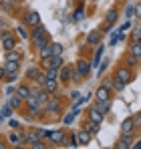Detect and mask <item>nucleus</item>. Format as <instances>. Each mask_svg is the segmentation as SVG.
Returning a JSON list of instances; mask_svg holds the SVG:
<instances>
[{
	"label": "nucleus",
	"mask_w": 141,
	"mask_h": 149,
	"mask_svg": "<svg viewBox=\"0 0 141 149\" xmlns=\"http://www.w3.org/2000/svg\"><path fill=\"white\" fill-rule=\"evenodd\" d=\"M8 105H10V107H12L14 111H20V109L24 107V101L20 99V97H18L16 93H14V95H10V97H8Z\"/></svg>",
	"instance_id": "nucleus-26"
},
{
	"label": "nucleus",
	"mask_w": 141,
	"mask_h": 149,
	"mask_svg": "<svg viewBox=\"0 0 141 149\" xmlns=\"http://www.w3.org/2000/svg\"><path fill=\"white\" fill-rule=\"evenodd\" d=\"M63 109H65V101H63V97H61V95H50V99L43 105L40 119H45V121L57 119V117H61Z\"/></svg>",
	"instance_id": "nucleus-1"
},
{
	"label": "nucleus",
	"mask_w": 141,
	"mask_h": 149,
	"mask_svg": "<svg viewBox=\"0 0 141 149\" xmlns=\"http://www.w3.org/2000/svg\"><path fill=\"white\" fill-rule=\"evenodd\" d=\"M24 117L28 119V121H34V119H40V113H43V103L36 99L32 93H30V97L24 101Z\"/></svg>",
	"instance_id": "nucleus-4"
},
{
	"label": "nucleus",
	"mask_w": 141,
	"mask_h": 149,
	"mask_svg": "<svg viewBox=\"0 0 141 149\" xmlns=\"http://www.w3.org/2000/svg\"><path fill=\"white\" fill-rule=\"evenodd\" d=\"M52 45V42H50ZM50 45H47V47H43L40 50H36V54H38V61H45V58H48V56H52V47Z\"/></svg>",
	"instance_id": "nucleus-30"
},
{
	"label": "nucleus",
	"mask_w": 141,
	"mask_h": 149,
	"mask_svg": "<svg viewBox=\"0 0 141 149\" xmlns=\"http://www.w3.org/2000/svg\"><path fill=\"white\" fill-rule=\"evenodd\" d=\"M73 119H75V115H73V113H69V115H67V117H65V125L73 123Z\"/></svg>",
	"instance_id": "nucleus-45"
},
{
	"label": "nucleus",
	"mask_w": 141,
	"mask_h": 149,
	"mask_svg": "<svg viewBox=\"0 0 141 149\" xmlns=\"http://www.w3.org/2000/svg\"><path fill=\"white\" fill-rule=\"evenodd\" d=\"M28 42H30V47H32L34 52L52 42V40H50L48 30L45 28V24H36V26H32V28H30V38H28Z\"/></svg>",
	"instance_id": "nucleus-2"
},
{
	"label": "nucleus",
	"mask_w": 141,
	"mask_h": 149,
	"mask_svg": "<svg viewBox=\"0 0 141 149\" xmlns=\"http://www.w3.org/2000/svg\"><path fill=\"white\" fill-rule=\"evenodd\" d=\"M101 127H103V125H99V123H95V121H91V119H87V117H85V121H83V129H87V131H89V133H91V135H97V133H99V131H101Z\"/></svg>",
	"instance_id": "nucleus-24"
},
{
	"label": "nucleus",
	"mask_w": 141,
	"mask_h": 149,
	"mask_svg": "<svg viewBox=\"0 0 141 149\" xmlns=\"http://www.w3.org/2000/svg\"><path fill=\"white\" fill-rule=\"evenodd\" d=\"M119 133H129V135H135V133H137L135 119H133V117L123 119V121H121V125H119Z\"/></svg>",
	"instance_id": "nucleus-15"
},
{
	"label": "nucleus",
	"mask_w": 141,
	"mask_h": 149,
	"mask_svg": "<svg viewBox=\"0 0 141 149\" xmlns=\"http://www.w3.org/2000/svg\"><path fill=\"white\" fill-rule=\"evenodd\" d=\"M73 135H75V139H77V143H79V147H87L91 141H93V135L87 131V129H79V131H73Z\"/></svg>",
	"instance_id": "nucleus-11"
},
{
	"label": "nucleus",
	"mask_w": 141,
	"mask_h": 149,
	"mask_svg": "<svg viewBox=\"0 0 141 149\" xmlns=\"http://www.w3.org/2000/svg\"><path fill=\"white\" fill-rule=\"evenodd\" d=\"M103 42V30L101 28H93L91 32H87V36H85V45L89 47V49H93L97 45H101Z\"/></svg>",
	"instance_id": "nucleus-8"
},
{
	"label": "nucleus",
	"mask_w": 141,
	"mask_h": 149,
	"mask_svg": "<svg viewBox=\"0 0 141 149\" xmlns=\"http://www.w3.org/2000/svg\"><path fill=\"white\" fill-rule=\"evenodd\" d=\"M133 141H135V135H129V133H119V139L115 141V149H131L133 147Z\"/></svg>",
	"instance_id": "nucleus-10"
},
{
	"label": "nucleus",
	"mask_w": 141,
	"mask_h": 149,
	"mask_svg": "<svg viewBox=\"0 0 141 149\" xmlns=\"http://www.w3.org/2000/svg\"><path fill=\"white\" fill-rule=\"evenodd\" d=\"M129 28H131V22L127 20L125 24H123V26H121V28H119V32H125V30H129Z\"/></svg>",
	"instance_id": "nucleus-44"
},
{
	"label": "nucleus",
	"mask_w": 141,
	"mask_h": 149,
	"mask_svg": "<svg viewBox=\"0 0 141 149\" xmlns=\"http://www.w3.org/2000/svg\"><path fill=\"white\" fill-rule=\"evenodd\" d=\"M22 0H0V8L2 10H12L14 6H18Z\"/></svg>",
	"instance_id": "nucleus-31"
},
{
	"label": "nucleus",
	"mask_w": 141,
	"mask_h": 149,
	"mask_svg": "<svg viewBox=\"0 0 141 149\" xmlns=\"http://www.w3.org/2000/svg\"><path fill=\"white\" fill-rule=\"evenodd\" d=\"M85 117H87V119H91V121H95V123L103 125V123H105V117H107V115H105L103 111H99V109L95 107V103H93L91 107H87V115H85Z\"/></svg>",
	"instance_id": "nucleus-13"
},
{
	"label": "nucleus",
	"mask_w": 141,
	"mask_h": 149,
	"mask_svg": "<svg viewBox=\"0 0 141 149\" xmlns=\"http://www.w3.org/2000/svg\"><path fill=\"white\" fill-rule=\"evenodd\" d=\"M91 2H97V0H91Z\"/></svg>",
	"instance_id": "nucleus-52"
},
{
	"label": "nucleus",
	"mask_w": 141,
	"mask_h": 149,
	"mask_svg": "<svg viewBox=\"0 0 141 149\" xmlns=\"http://www.w3.org/2000/svg\"><path fill=\"white\" fill-rule=\"evenodd\" d=\"M67 137H69V131L67 129H57V131H50V143L54 145V147H65V141H67Z\"/></svg>",
	"instance_id": "nucleus-7"
},
{
	"label": "nucleus",
	"mask_w": 141,
	"mask_h": 149,
	"mask_svg": "<svg viewBox=\"0 0 141 149\" xmlns=\"http://www.w3.org/2000/svg\"><path fill=\"white\" fill-rule=\"evenodd\" d=\"M127 52H129V54H133L135 58H139V61H141V38H137V40L129 38V45H127Z\"/></svg>",
	"instance_id": "nucleus-20"
},
{
	"label": "nucleus",
	"mask_w": 141,
	"mask_h": 149,
	"mask_svg": "<svg viewBox=\"0 0 141 149\" xmlns=\"http://www.w3.org/2000/svg\"><path fill=\"white\" fill-rule=\"evenodd\" d=\"M135 18H139V20H141V0H139V2H135Z\"/></svg>",
	"instance_id": "nucleus-41"
},
{
	"label": "nucleus",
	"mask_w": 141,
	"mask_h": 149,
	"mask_svg": "<svg viewBox=\"0 0 141 149\" xmlns=\"http://www.w3.org/2000/svg\"><path fill=\"white\" fill-rule=\"evenodd\" d=\"M43 89L47 91L48 95H57L59 89H61V81H59V79H47L45 85H43Z\"/></svg>",
	"instance_id": "nucleus-18"
},
{
	"label": "nucleus",
	"mask_w": 141,
	"mask_h": 149,
	"mask_svg": "<svg viewBox=\"0 0 141 149\" xmlns=\"http://www.w3.org/2000/svg\"><path fill=\"white\" fill-rule=\"evenodd\" d=\"M65 65V61H63V54H59V56H48L45 61H40V69L43 71H47V69H61Z\"/></svg>",
	"instance_id": "nucleus-9"
},
{
	"label": "nucleus",
	"mask_w": 141,
	"mask_h": 149,
	"mask_svg": "<svg viewBox=\"0 0 141 149\" xmlns=\"http://www.w3.org/2000/svg\"><path fill=\"white\" fill-rule=\"evenodd\" d=\"M0 42H2L4 52H8V50L16 49V45H18V36H16V32H14V30H10V28L6 26V28H2V30H0Z\"/></svg>",
	"instance_id": "nucleus-6"
},
{
	"label": "nucleus",
	"mask_w": 141,
	"mask_h": 149,
	"mask_svg": "<svg viewBox=\"0 0 141 149\" xmlns=\"http://www.w3.org/2000/svg\"><path fill=\"white\" fill-rule=\"evenodd\" d=\"M14 32H16V36H18V38H22V40H28V38H30V30H28V26L22 24V22L16 26V30H14Z\"/></svg>",
	"instance_id": "nucleus-28"
},
{
	"label": "nucleus",
	"mask_w": 141,
	"mask_h": 149,
	"mask_svg": "<svg viewBox=\"0 0 141 149\" xmlns=\"http://www.w3.org/2000/svg\"><path fill=\"white\" fill-rule=\"evenodd\" d=\"M115 81L119 83H123L125 87L129 85V83H133V79H135V73H133V69L131 67H127V65H123V63H119L117 67L113 69V74H111Z\"/></svg>",
	"instance_id": "nucleus-5"
},
{
	"label": "nucleus",
	"mask_w": 141,
	"mask_h": 149,
	"mask_svg": "<svg viewBox=\"0 0 141 149\" xmlns=\"http://www.w3.org/2000/svg\"><path fill=\"white\" fill-rule=\"evenodd\" d=\"M22 24H26L28 28H32V26L40 24V14H38L36 10H28V12H24V16H22Z\"/></svg>",
	"instance_id": "nucleus-16"
},
{
	"label": "nucleus",
	"mask_w": 141,
	"mask_h": 149,
	"mask_svg": "<svg viewBox=\"0 0 141 149\" xmlns=\"http://www.w3.org/2000/svg\"><path fill=\"white\" fill-rule=\"evenodd\" d=\"M111 99H113V91H109L107 87L99 85V89L95 91V95H93V101L99 103V101H111Z\"/></svg>",
	"instance_id": "nucleus-17"
},
{
	"label": "nucleus",
	"mask_w": 141,
	"mask_h": 149,
	"mask_svg": "<svg viewBox=\"0 0 141 149\" xmlns=\"http://www.w3.org/2000/svg\"><path fill=\"white\" fill-rule=\"evenodd\" d=\"M4 61H24V50L20 49H12V50H8V52H4Z\"/></svg>",
	"instance_id": "nucleus-23"
},
{
	"label": "nucleus",
	"mask_w": 141,
	"mask_h": 149,
	"mask_svg": "<svg viewBox=\"0 0 141 149\" xmlns=\"http://www.w3.org/2000/svg\"><path fill=\"white\" fill-rule=\"evenodd\" d=\"M125 16H127V18L135 16V4H127V6H125Z\"/></svg>",
	"instance_id": "nucleus-37"
},
{
	"label": "nucleus",
	"mask_w": 141,
	"mask_h": 149,
	"mask_svg": "<svg viewBox=\"0 0 141 149\" xmlns=\"http://www.w3.org/2000/svg\"><path fill=\"white\" fill-rule=\"evenodd\" d=\"M14 93H16L22 101H26L28 97H30V93H32V85H28V81H26V83H22V85H18V89H16Z\"/></svg>",
	"instance_id": "nucleus-22"
},
{
	"label": "nucleus",
	"mask_w": 141,
	"mask_h": 149,
	"mask_svg": "<svg viewBox=\"0 0 141 149\" xmlns=\"http://www.w3.org/2000/svg\"><path fill=\"white\" fill-rule=\"evenodd\" d=\"M131 149H141V139H137V141H133V147Z\"/></svg>",
	"instance_id": "nucleus-47"
},
{
	"label": "nucleus",
	"mask_w": 141,
	"mask_h": 149,
	"mask_svg": "<svg viewBox=\"0 0 141 149\" xmlns=\"http://www.w3.org/2000/svg\"><path fill=\"white\" fill-rule=\"evenodd\" d=\"M73 69H75V67H70V65H63V67L59 69V81H61L63 85L70 83V77H73Z\"/></svg>",
	"instance_id": "nucleus-19"
},
{
	"label": "nucleus",
	"mask_w": 141,
	"mask_h": 149,
	"mask_svg": "<svg viewBox=\"0 0 141 149\" xmlns=\"http://www.w3.org/2000/svg\"><path fill=\"white\" fill-rule=\"evenodd\" d=\"M133 119H135V125H137V131H141V111H137L133 115Z\"/></svg>",
	"instance_id": "nucleus-39"
},
{
	"label": "nucleus",
	"mask_w": 141,
	"mask_h": 149,
	"mask_svg": "<svg viewBox=\"0 0 141 149\" xmlns=\"http://www.w3.org/2000/svg\"><path fill=\"white\" fill-rule=\"evenodd\" d=\"M91 69H93V67H91V61L79 56V58L75 61V69H73V77H70V81H73L75 85L83 83V81L91 74Z\"/></svg>",
	"instance_id": "nucleus-3"
},
{
	"label": "nucleus",
	"mask_w": 141,
	"mask_h": 149,
	"mask_svg": "<svg viewBox=\"0 0 141 149\" xmlns=\"http://www.w3.org/2000/svg\"><path fill=\"white\" fill-rule=\"evenodd\" d=\"M8 125H10V129H22V125L18 123L16 119H10V121H8Z\"/></svg>",
	"instance_id": "nucleus-40"
},
{
	"label": "nucleus",
	"mask_w": 141,
	"mask_h": 149,
	"mask_svg": "<svg viewBox=\"0 0 141 149\" xmlns=\"http://www.w3.org/2000/svg\"><path fill=\"white\" fill-rule=\"evenodd\" d=\"M24 135H26V147H32L34 143L43 141V139H40L38 127H28V129H24Z\"/></svg>",
	"instance_id": "nucleus-14"
},
{
	"label": "nucleus",
	"mask_w": 141,
	"mask_h": 149,
	"mask_svg": "<svg viewBox=\"0 0 141 149\" xmlns=\"http://www.w3.org/2000/svg\"><path fill=\"white\" fill-rule=\"evenodd\" d=\"M121 63H123V65H127V67H131V69H133V67H137V65H139L141 61H139V58H135V56H133V54H129V52H127V50H125V54H123V61H121Z\"/></svg>",
	"instance_id": "nucleus-29"
},
{
	"label": "nucleus",
	"mask_w": 141,
	"mask_h": 149,
	"mask_svg": "<svg viewBox=\"0 0 141 149\" xmlns=\"http://www.w3.org/2000/svg\"><path fill=\"white\" fill-rule=\"evenodd\" d=\"M119 14H121V10H119L117 6H111V8L103 14V26H113L119 20Z\"/></svg>",
	"instance_id": "nucleus-12"
},
{
	"label": "nucleus",
	"mask_w": 141,
	"mask_h": 149,
	"mask_svg": "<svg viewBox=\"0 0 141 149\" xmlns=\"http://www.w3.org/2000/svg\"><path fill=\"white\" fill-rule=\"evenodd\" d=\"M117 42H119V32H113V34H111V42H109V45L113 47V45H117Z\"/></svg>",
	"instance_id": "nucleus-42"
},
{
	"label": "nucleus",
	"mask_w": 141,
	"mask_h": 149,
	"mask_svg": "<svg viewBox=\"0 0 141 149\" xmlns=\"http://www.w3.org/2000/svg\"><path fill=\"white\" fill-rule=\"evenodd\" d=\"M4 71H6V74L10 73H20V63L18 61H4Z\"/></svg>",
	"instance_id": "nucleus-25"
},
{
	"label": "nucleus",
	"mask_w": 141,
	"mask_h": 149,
	"mask_svg": "<svg viewBox=\"0 0 141 149\" xmlns=\"http://www.w3.org/2000/svg\"><path fill=\"white\" fill-rule=\"evenodd\" d=\"M4 119H6V117H4V115H2V113H0V123H2V121H4Z\"/></svg>",
	"instance_id": "nucleus-51"
},
{
	"label": "nucleus",
	"mask_w": 141,
	"mask_h": 149,
	"mask_svg": "<svg viewBox=\"0 0 141 149\" xmlns=\"http://www.w3.org/2000/svg\"><path fill=\"white\" fill-rule=\"evenodd\" d=\"M43 73V69H40V65H32V67H28L26 71H24V77H26V81L28 83H34L36 81V77Z\"/></svg>",
	"instance_id": "nucleus-21"
},
{
	"label": "nucleus",
	"mask_w": 141,
	"mask_h": 149,
	"mask_svg": "<svg viewBox=\"0 0 141 149\" xmlns=\"http://www.w3.org/2000/svg\"><path fill=\"white\" fill-rule=\"evenodd\" d=\"M73 18H75V20H83V18H85V6H83V4H79V8L75 10V16H73Z\"/></svg>",
	"instance_id": "nucleus-33"
},
{
	"label": "nucleus",
	"mask_w": 141,
	"mask_h": 149,
	"mask_svg": "<svg viewBox=\"0 0 141 149\" xmlns=\"http://www.w3.org/2000/svg\"><path fill=\"white\" fill-rule=\"evenodd\" d=\"M103 52H105V45L101 42V45H97V50H95L93 61H91V67H99V63H101V56H103Z\"/></svg>",
	"instance_id": "nucleus-27"
},
{
	"label": "nucleus",
	"mask_w": 141,
	"mask_h": 149,
	"mask_svg": "<svg viewBox=\"0 0 141 149\" xmlns=\"http://www.w3.org/2000/svg\"><path fill=\"white\" fill-rule=\"evenodd\" d=\"M111 105H113V99H111V101H99V103H95V107H97L99 111H103L105 115L111 111Z\"/></svg>",
	"instance_id": "nucleus-32"
},
{
	"label": "nucleus",
	"mask_w": 141,
	"mask_h": 149,
	"mask_svg": "<svg viewBox=\"0 0 141 149\" xmlns=\"http://www.w3.org/2000/svg\"><path fill=\"white\" fill-rule=\"evenodd\" d=\"M18 74H20V73H10V74H6V77H4V83H16V81H18Z\"/></svg>",
	"instance_id": "nucleus-38"
},
{
	"label": "nucleus",
	"mask_w": 141,
	"mask_h": 149,
	"mask_svg": "<svg viewBox=\"0 0 141 149\" xmlns=\"http://www.w3.org/2000/svg\"><path fill=\"white\" fill-rule=\"evenodd\" d=\"M50 47H52V56H59V54H63V45H61V42H52Z\"/></svg>",
	"instance_id": "nucleus-34"
},
{
	"label": "nucleus",
	"mask_w": 141,
	"mask_h": 149,
	"mask_svg": "<svg viewBox=\"0 0 141 149\" xmlns=\"http://www.w3.org/2000/svg\"><path fill=\"white\" fill-rule=\"evenodd\" d=\"M4 26H6V22H4V18H0V30H2Z\"/></svg>",
	"instance_id": "nucleus-50"
},
{
	"label": "nucleus",
	"mask_w": 141,
	"mask_h": 149,
	"mask_svg": "<svg viewBox=\"0 0 141 149\" xmlns=\"http://www.w3.org/2000/svg\"><path fill=\"white\" fill-rule=\"evenodd\" d=\"M8 147V141H6V137L4 139H0V149H6Z\"/></svg>",
	"instance_id": "nucleus-46"
},
{
	"label": "nucleus",
	"mask_w": 141,
	"mask_h": 149,
	"mask_svg": "<svg viewBox=\"0 0 141 149\" xmlns=\"http://www.w3.org/2000/svg\"><path fill=\"white\" fill-rule=\"evenodd\" d=\"M103 87H107L109 91H113V87H115V81H113V77H107V79H103V83H101Z\"/></svg>",
	"instance_id": "nucleus-35"
},
{
	"label": "nucleus",
	"mask_w": 141,
	"mask_h": 149,
	"mask_svg": "<svg viewBox=\"0 0 141 149\" xmlns=\"http://www.w3.org/2000/svg\"><path fill=\"white\" fill-rule=\"evenodd\" d=\"M4 77H6V71H4V67H0V83L4 81Z\"/></svg>",
	"instance_id": "nucleus-48"
},
{
	"label": "nucleus",
	"mask_w": 141,
	"mask_h": 149,
	"mask_svg": "<svg viewBox=\"0 0 141 149\" xmlns=\"http://www.w3.org/2000/svg\"><path fill=\"white\" fill-rule=\"evenodd\" d=\"M12 111H14V109H12V107H10L8 103H6V105H4V107L0 109V113H2V115H4L6 119H8V117H12Z\"/></svg>",
	"instance_id": "nucleus-36"
},
{
	"label": "nucleus",
	"mask_w": 141,
	"mask_h": 149,
	"mask_svg": "<svg viewBox=\"0 0 141 149\" xmlns=\"http://www.w3.org/2000/svg\"><path fill=\"white\" fill-rule=\"evenodd\" d=\"M70 99H75V101L79 99V91H73V93H70Z\"/></svg>",
	"instance_id": "nucleus-49"
},
{
	"label": "nucleus",
	"mask_w": 141,
	"mask_h": 149,
	"mask_svg": "<svg viewBox=\"0 0 141 149\" xmlns=\"http://www.w3.org/2000/svg\"><path fill=\"white\" fill-rule=\"evenodd\" d=\"M14 95V87H10V83H6V97Z\"/></svg>",
	"instance_id": "nucleus-43"
}]
</instances>
